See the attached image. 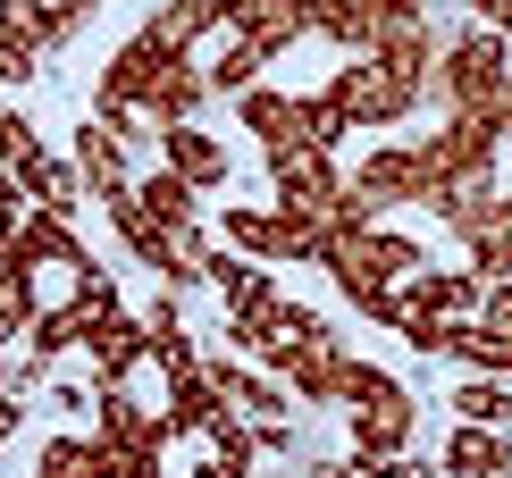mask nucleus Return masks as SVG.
I'll use <instances>...</instances> for the list:
<instances>
[{
	"instance_id": "f257e3e1",
	"label": "nucleus",
	"mask_w": 512,
	"mask_h": 478,
	"mask_svg": "<svg viewBox=\"0 0 512 478\" xmlns=\"http://www.w3.org/2000/svg\"><path fill=\"white\" fill-rule=\"evenodd\" d=\"M429 101H437L445 118H487L504 135V110H512V34H496V26H479V17H471V26L437 51Z\"/></svg>"
},
{
	"instance_id": "f03ea898",
	"label": "nucleus",
	"mask_w": 512,
	"mask_h": 478,
	"mask_svg": "<svg viewBox=\"0 0 512 478\" xmlns=\"http://www.w3.org/2000/svg\"><path fill=\"white\" fill-rule=\"evenodd\" d=\"M328 93L345 101L353 135H370V126L412 118L420 101H429V76H420V68H403V59H387V51H345V68L328 76Z\"/></svg>"
},
{
	"instance_id": "7ed1b4c3",
	"label": "nucleus",
	"mask_w": 512,
	"mask_h": 478,
	"mask_svg": "<svg viewBox=\"0 0 512 478\" xmlns=\"http://www.w3.org/2000/svg\"><path fill=\"white\" fill-rule=\"evenodd\" d=\"M319 269H328L336 286H412V277L429 269V260H420V244H412V235L353 219V227H336L328 244H319Z\"/></svg>"
},
{
	"instance_id": "20e7f679",
	"label": "nucleus",
	"mask_w": 512,
	"mask_h": 478,
	"mask_svg": "<svg viewBox=\"0 0 512 478\" xmlns=\"http://www.w3.org/2000/svg\"><path fill=\"white\" fill-rule=\"evenodd\" d=\"M168 59H177V42H168L160 26H143L135 42H118L110 68H101V93H93V101H101V118H135V110H152Z\"/></svg>"
},
{
	"instance_id": "39448f33",
	"label": "nucleus",
	"mask_w": 512,
	"mask_h": 478,
	"mask_svg": "<svg viewBox=\"0 0 512 478\" xmlns=\"http://www.w3.org/2000/svg\"><path fill=\"white\" fill-rule=\"evenodd\" d=\"M496 126L487 118H445L437 135H420L412 151H420V177H429V193L437 185H471V177H496ZM429 193H420V202H429Z\"/></svg>"
},
{
	"instance_id": "423d86ee",
	"label": "nucleus",
	"mask_w": 512,
	"mask_h": 478,
	"mask_svg": "<svg viewBox=\"0 0 512 478\" xmlns=\"http://www.w3.org/2000/svg\"><path fill=\"white\" fill-rule=\"evenodd\" d=\"M219 235H227V252L269 260V269H277V260H319V227L303 219V210H286V202H277V210H252V202H236Z\"/></svg>"
},
{
	"instance_id": "0eeeda50",
	"label": "nucleus",
	"mask_w": 512,
	"mask_h": 478,
	"mask_svg": "<svg viewBox=\"0 0 512 478\" xmlns=\"http://www.w3.org/2000/svg\"><path fill=\"white\" fill-rule=\"evenodd\" d=\"M319 336H328V319H319V311H303V302H277V311L244 319V328H227V344H236V353H252L261 369H277V378H286V369L303 361Z\"/></svg>"
},
{
	"instance_id": "6e6552de",
	"label": "nucleus",
	"mask_w": 512,
	"mask_h": 478,
	"mask_svg": "<svg viewBox=\"0 0 512 478\" xmlns=\"http://www.w3.org/2000/svg\"><path fill=\"white\" fill-rule=\"evenodd\" d=\"M412 428H420V403L403 395L387 369H378V378H370V395L353 403V453H361V462H387V453H403V445H412Z\"/></svg>"
},
{
	"instance_id": "1a4fd4ad",
	"label": "nucleus",
	"mask_w": 512,
	"mask_h": 478,
	"mask_svg": "<svg viewBox=\"0 0 512 478\" xmlns=\"http://www.w3.org/2000/svg\"><path fill=\"white\" fill-rule=\"evenodd\" d=\"M210 17H219L227 34H244L252 51H269V59L311 34V0H210Z\"/></svg>"
},
{
	"instance_id": "9d476101",
	"label": "nucleus",
	"mask_w": 512,
	"mask_h": 478,
	"mask_svg": "<svg viewBox=\"0 0 512 478\" xmlns=\"http://www.w3.org/2000/svg\"><path fill=\"white\" fill-rule=\"evenodd\" d=\"M345 185H353V202L370 210V219H378V210H395V202H420V193H429V177H420V151H412V143H378Z\"/></svg>"
},
{
	"instance_id": "9b49d317",
	"label": "nucleus",
	"mask_w": 512,
	"mask_h": 478,
	"mask_svg": "<svg viewBox=\"0 0 512 478\" xmlns=\"http://www.w3.org/2000/svg\"><path fill=\"white\" fill-rule=\"evenodd\" d=\"M202 277L219 286V302H227V328H244V319H261V311H277V277H269V260H244V252H210L202 260Z\"/></svg>"
},
{
	"instance_id": "f8f14e48",
	"label": "nucleus",
	"mask_w": 512,
	"mask_h": 478,
	"mask_svg": "<svg viewBox=\"0 0 512 478\" xmlns=\"http://www.w3.org/2000/svg\"><path fill=\"white\" fill-rule=\"evenodd\" d=\"M269 185H277V202H286V210H319L328 193H345V177H336V151H319V143L269 151Z\"/></svg>"
},
{
	"instance_id": "ddd939ff",
	"label": "nucleus",
	"mask_w": 512,
	"mask_h": 478,
	"mask_svg": "<svg viewBox=\"0 0 512 478\" xmlns=\"http://www.w3.org/2000/svg\"><path fill=\"white\" fill-rule=\"evenodd\" d=\"M126 143H135V135H126V118H101V110H93V118L76 126V177L93 185L101 202L135 185V177H126Z\"/></svg>"
},
{
	"instance_id": "4468645a",
	"label": "nucleus",
	"mask_w": 512,
	"mask_h": 478,
	"mask_svg": "<svg viewBox=\"0 0 512 478\" xmlns=\"http://www.w3.org/2000/svg\"><path fill=\"white\" fill-rule=\"evenodd\" d=\"M84 353H93L101 386H110V378H126L135 361H152V328H135L126 311H84Z\"/></svg>"
},
{
	"instance_id": "2eb2a0df",
	"label": "nucleus",
	"mask_w": 512,
	"mask_h": 478,
	"mask_svg": "<svg viewBox=\"0 0 512 478\" xmlns=\"http://www.w3.org/2000/svg\"><path fill=\"white\" fill-rule=\"evenodd\" d=\"M160 160L177 168L185 185H202V193H219L227 168H236V160H227V143L210 135V126H160Z\"/></svg>"
},
{
	"instance_id": "dca6fc26",
	"label": "nucleus",
	"mask_w": 512,
	"mask_h": 478,
	"mask_svg": "<svg viewBox=\"0 0 512 478\" xmlns=\"http://www.w3.org/2000/svg\"><path fill=\"white\" fill-rule=\"evenodd\" d=\"M445 478H512V428L454 420V437H445Z\"/></svg>"
},
{
	"instance_id": "f3484780",
	"label": "nucleus",
	"mask_w": 512,
	"mask_h": 478,
	"mask_svg": "<svg viewBox=\"0 0 512 478\" xmlns=\"http://www.w3.org/2000/svg\"><path fill=\"white\" fill-rule=\"evenodd\" d=\"M227 411H236V403L210 386V369H185V378H168V411H160V428H168V437H202V428H210V420H227Z\"/></svg>"
},
{
	"instance_id": "a211bd4d",
	"label": "nucleus",
	"mask_w": 512,
	"mask_h": 478,
	"mask_svg": "<svg viewBox=\"0 0 512 478\" xmlns=\"http://www.w3.org/2000/svg\"><path fill=\"white\" fill-rule=\"evenodd\" d=\"M345 369H353V353L336 336H319L311 353L286 369V386H294V403H303V411H319V403H345Z\"/></svg>"
},
{
	"instance_id": "6ab92c4d",
	"label": "nucleus",
	"mask_w": 512,
	"mask_h": 478,
	"mask_svg": "<svg viewBox=\"0 0 512 478\" xmlns=\"http://www.w3.org/2000/svg\"><path fill=\"white\" fill-rule=\"evenodd\" d=\"M236 126H244V135H261V151L303 143V126H294V93H269V84L236 93Z\"/></svg>"
},
{
	"instance_id": "aec40b11",
	"label": "nucleus",
	"mask_w": 512,
	"mask_h": 478,
	"mask_svg": "<svg viewBox=\"0 0 512 478\" xmlns=\"http://www.w3.org/2000/svg\"><path fill=\"white\" fill-rule=\"evenodd\" d=\"M34 478H126V470L101 437H51L34 453Z\"/></svg>"
},
{
	"instance_id": "412c9836",
	"label": "nucleus",
	"mask_w": 512,
	"mask_h": 478,
	"mask_svg": "<svg viewBox=\"0 0 512 478\" xmlns=\"http://www.w3.org/2000/svg\"><path fill=\"white\" fill-rule=\"evenodd\" d=\"M9 177L26 185V202H34V210H51V219H68V210H76V193H84V177H76L68 160H51V151H34V160H17Z\"/></svg>"
},
{
	"instance_id": "4be33fe9",
	"label": "nucleus",
	"mask_w": 512,
	"mask_h": 478,
	"mask_svg": "<svg viewBox=\"0 0 512 478\" xmlns=\"http://www.w3.org/2000/svg\"><path fill=\"white\" fill-rule=\"evenodd\" d=\"M412 294L429 302V311H445V319H479L487 277H479V269H420V277H412Z\"/></svg>"
},
{
	"instance_id": "5701e85b",
	"label": "nucleus",
	"mask_w": 512,
	"mask_h": 478,
	"mask_svg": "<svg viewBox=\"0 0 512 478\" xmlns=\"http://www.w3.org/2000/svg\"><path fill=\"white\" fill-rule=\"evenodd\" d=\"M0 26L26 42V51H59V42L76 34V17L59 9V0H0Z\"/></svg>"
},
{
	"instance_id": "b1692460",
	"label": "nucleus",
	"mask_w": 512,
	"mask_h": 478,
	"mask_svg": "<svg viewBox=\"0 0 512 478\" xmlns=\"http://www.w3.org/2000/svg\"><path fill=\"white\" fill-rule=\"evenodd\" d=\"M454 420H479V428H512V378H462L454 386Z\"/></svg>"
},
{
	"instance_id": "393cba45",
	"label": "nucleus",
	"mask_w": 512,
	"mask_h": 478,
	"mask_svg": "<svg viewBox=\"0 0 512 478\" xmlns=\"http://www.w3.org/2000/svg\"><path fill=\"white\" fill-rule=\"evenodd\" d=\"M261 68H269V51H252L244 34H227L219 51H210V93H252V84H261Z\"/></svg>"
},
{
	"instance_id": "a878e982",
	"label": "nucleus",
	"mask_w": 512,
	"mask_h": 478,
	"mask_svg": "<svg viewBox=\"0 0 512 478\" xmlns=\"http://www.w3.org/2000/svg\"><path fill=\"white\" fill-rule=\"evenodd\" d=\"M135 193H143V202L160 210L168 227H194V219H202V185H185V177H177V168H168V160H160V168H152V177H143Z\"/></svg>"
},
{
	"instance_id": "bb28decb",
	"label": "nucleus",
	"mask_w": 512,
	"mask_h": 478,
	"mask_svg": "<svg viewBox=\"0 0 512 478\" xmlns=\"http://www.w3.org/2000/svg\"><path fill=\"white\" fill-rule=\"evenodd\" d=\"M294 126H303V143H319V151H336L353 135V118H345L336 93H294Z\"/></svg>"
},
{
	"instance_id": "cd10ccee",
	"label": "nucleus",
	"mask_w": 512,
	"mask_h": 478,
	"mask_svg": "<svg viewBox=\"0 0 512 478\" xmlns=\"http://www.w3.org/2000/svg\"><path fill=\"white\" fill-rule=\"evenodd\" d=\"M152 361L168 369V378H185V369H202V353H194V328H185V319L168 311V302L152 311Z\"/></svg>"
},
{
	"instance_id": "c85d7f7f",
	"label": "nucleus",
	"mask_w": 512,
	"mask_h": 478,
	"mask_svg": "<svg viewBox=\"0 0 512 478\" xmlns=\"http://www.w3.org/2000/svg\"><path fill=\"white\" fill-rule=\"evenodd\" d=\"M26 210H34V202H26V185H17L9 168H0V260H9V244H17V227H26Z\"/></svg>"
},
{
	"instance_id": "c756f323",
	"label": "nucleus",
	"mask_w": 512,
	"mask_h": 478,
	"mask_svg": "<svg viewBox=\"0 0 512 478\" xmlns=\"http://www.w3.org/2000/svg\"><path fill=\"white\" fill-rule=\"evenodd\" d=\"M34 118H17V110H0V168H17V160H34Z\"/></svg>"
},
{
	"instance_id": "7c9ffc66",
	"label": "nucleus",
	"mask_w": 512,
	"mask_h": 478,
	"mask_svg": "<svg viewBox=\"0 0 512 478\" xmlns=\"http://www.w3.org/2000/svg\"><path fill=\"white\" fill-rule=\"evenodd\" d=\"M34 59H42V51H26V42L0 26V84H26V76H34Z\"/></svg>"
},
{
	"instance_id": "2f4dec72",
	"label": "nucleus",
	"mask_w": 512,
	"mask_h": 478,
	"mask_svg": "<svg viewBox=\"0 0 512 478\" xmlns=\"http://www.w3.org/2000/svg\"><path fill=\"white\" fill-rule=\"evenodd\" d=\"M479 319H487V328H496V336H512V277H504V286H487Z\"/></svg>"
},
{
	"instance_id": "473e14b6",
	"label": "nucleus",
	"mask_w": 512,
	"mask_h": 478,
	"mask_svg": "<svg viewBox=\"0 0 512 478\" xmlns=\"http://www.w3.org/2000/svg\"><path fill=\"white\" fill-rule=\"evenodd\" d=\"M303 478H378L370 462H361V453H345V462H336V453H328V462H311Z\"/></svg>"
},
{
	"instance_id": "72a5a7b5",
	"label": "nucleus",
	"mask_w": 512,
	"mask_h": 478,
	"mask_svg": "<svg viewBox=\"0 0 512 478\" xmlns=\"http://www.w3.org/2000/svg\"><path fill=\"white\" fill-rule=\"evenodd\" d=\"M252 437H261V453H294V420H252Z\"/></svg>"
},
{
	"instance_id": "f704fd0d",
	"label": "nucleus",
	"mask_w": 512,
	"mask_h": 478,
	"mask_svg": "<svg viewBox=\"0 0 512 478\" xmlns=\"http://www.w3.org/2000/svg\"><path fill=\"white\" fill-rule=\"evenodd\" d=\"M378 478H437V462H412V453H387V462H370Z\"/></svg>"
},
{
	"instance_id": "c9c22d12",
	"label": "nucleus",
	"mask_w": 512,
	"mask_h": 478,
	"mask_svg": "<svg viewBox=\"0 0 512 478\" xmlns=\"http://www.w3.org/2000/svg\"><path fill=\"white\" fill-rule=\"evenodd\" d=\"M194 478H252V462H244V453H210Z\"/></svg>"
},
{
	"instance_id": "e433bc0d",
	"label": "nucleus",
	"mask_w": 512,
	"mask_h": 478,
	"mask_svg": "<svg viewBox=\"0 0 512 478\" xmlns=\"http://www.w3.org/2000/svg\"><path fill=\"white\" fill-rule=\"evenodd\" d=\"M471 17H479V26H496V34H512V0H471Z\"/></svg>"
},
{
	"instance_id": "4c0bfd02",
	"label": "nucleus",
	"mask_w": 512,
	"mask_h": 478,
	"mask_svg": "<svg viewBox=\"0 0 512 478\" xmlns=\"http://www.w3.org/2000/svg\"><path fill=\"white\" fill-rule=\"evenodd\" d=\"M17 420H26V403H9V395H0V453H9V437H17Z\"/></svg>"
},
{
	"instance_id": "58836bf2",
	"label": "nucleus",
	"mask_w": 512,
	"mask_h": 478,
	"mask_svg": "<svg viewBox=\"0 0 512 478\" xmlns=\"http://www.w3.org/2000/svg\"><path fill=\"white\" fill-rule=\"evenodd\" d=\"M59 9H68L76 26H84V17H93V9H110V0H59Z\"/></svg>"
},
{
	"instance_id": "ea45409f",
	"label": "nucleus",
	"mask_w": 512,
	"mask_h": 478,
	"mask_svg": "<svg viewBox=\"0 0 512 478\" xmlns=\"http://www.w3.org/2000/svg\"><path fill=\"white\" fill-rule=\"evenodd\" d=\"M387 9H429V0H387Z\"/></svg>"
},
{
	"instance_id": "a19ab883",
	"label": "nucleus",
	"mask_w": 512,
	"mask_h": 478,
	"mask_svg": "<svg viewBox=\"0 0 512 478\" xmlns=\"http://www.w3.org/2000/svg\"><path fill=\"white\" fill-rule=\"evenodd\" d=\"M504 135H512V110H504Z\"/></svg>"
}]
</instances>
